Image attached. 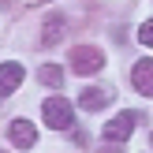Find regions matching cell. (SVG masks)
Masks as SVG:
<instances>
[{
	"mask_svg": "<svg viewBox=\"0 0 153 153\" xmlns=\"http://www.w3.org/2000/svg\"><path fill=\"white\" fill-rule=\"evenodd\" d=\"M41 116H45V123H49L52 131H71L75 127V112H71V105H67L64 97H45Z\"/></svg>",
	"mask_w": 153,
	"mask_h": 153,
	"instance_id": "obj_1",
	"label": "cell"
},
{
	"mask_svg": "<svg viewBox=\"0 0 153 153\" xmlns=\"http://www.w3.org/2000/svg\"><path fill=\"white\" fill-rule=\"evenodd\" d=\"M101 67H105L101 49H94V45H79V49H71V71H79V75H97Z\"/></svg>",
	"mask_w": 153,
	"mask_h": 153,
	"instance_id": "obj_2",
	"label": "cell"
},
{
	"mask_svg": "<svg viewBox=\"0 0 153 153\" xmlns=\"http://www.w3.org/2000/svg\"><path fill=\"white\" fill-rule=\"evenodd\" d=\"M22 79H26V67H22V64H15V60L0 64V101H7V97L19 90Z\"/></svg>",
	"mask_w": 153,
	"mask_h": 153,
	"instance_id": "obj_3",
	"label": "cell"
},
{
	"mask_svg": "<svg viewBox=\"0 0 153 153\" xmlns=\"http://www.w3.org/2000/svg\"><path fill=\"white\" fill-rule=\"evenodd\" d=\"M134 123H138L134 112H120V116H112L108 123H105V142H123V138H131Z\"/></svg>",
	"mask_w": 153,
	"mask_h": 153,
	"instance_id": "obj_4",
	"label": "cell"
},
{
	"mask_svg": "<svg viewBox=\"0 0 153 153\" xmlns=\"http://www.w3.org/2000/svg\"><path fill=\"white\" fill-rule=\"evenodd\" d=\"M131 82H134V90H138L142 97H153V60L149 56L131 67Z\"/></svg>",
	"mask_w": 153,
	"mask_h": 153,
	"instance_id": "obj_5",
	"label": "cell"
},
{
	"mask_svg": "<svg viewBox=\"0 0 153 153\" xmlns=\"http://www.w3.org/2000/svg\"><path fill=\"white\" fill-rule=\"evenodd\" d=\"M7 138H11L19 149H30V146L37 142V131H34V123H30V120H11V127H7Z\"/></svg>",
	"mask_w": 153,
	"mask_h": 153,
	"instance_id": "obj_6",
	"label": "cell"
},
{
	"mask_svg": "<svg viewBox=\"0 0 153 153\" xmlns=\"http://www.w3.org/2000/svg\"><path fill=\"white\" fill-rule=\"evenodd\" d=\"M79 105H82L86 112H101L105 105H108V90H97V86H86V90L79 94Z\"/></svg>",
	"mask_w": 153,
	"mask_h": 153,
	"instance_id": "obj_7",
	"label": "cell"
},
{
	"mask_svg": "<svg viewBox=\"0 0 153 153\" xmlns=\"http://www.w3.org/2000/svg\"><path fill=\"white\" fill-rule=\"evenodd\" d=\"M60 34H64V19H60V15H49V22H45V30H41V45H56Z\"/></svg>",
	"mask_w": 153,
	"mask_h": 153,
	"instance_id": "obj_8",
	"label": "cell"
},
{
	"mask_svg": "<svg viewBox=\"0 0 153 153\" xmlns=\"http://www.w3.org/2000/svg\"><path fill=\"white\" fill-rule=\"evenodd\" d=\"M41 82L52 86V90H60V86H64V71H60L56 64H45V67H41Z\"/></svg>",
	"mask_w": 153,
	"mask_h": 153,
	"instance_id": "obj_9",
	"label": "cell"
},
{
	"mask_svg": "<svg viewBox=\"0 0 153 153\" xmlns=\"http://www.w3.org/2000/svg\"><path fill=\"white\" fill-rule=\"evenodd\" d=\"M138 41L146 45V49H153V22H142L138 26Z\"/></svg>",
	"mask_w": 153,
	"mask_h": 153,
	"instance_id": "obj_10",
	"label": "cell"
},
{
	"mask_svg": "<svg viewBox=\"0 0 153 153\" xmlns=\"http://www.w3.org/2000/svg\"><path fill=\"white\" fill-rule=\"evenodd\" d=\"M105 153H116V149H105Z\"/></svg>",
	"mask_w": 153,
	"mask_h": 153,
	"instance_id": "obj_11",
	"label": "cell"
},
{
	"mask_svg": "<svg viewBox=\"0 0 153 153\" xmlns=\"http://www.w3.org/2000/svg\"><path fill=\"white\" fill-rule=\"evenodd\" d=\"M149 142H153V134H149Z\"/></svg>",
	"mask_w": 153,
	"mask_h": 153,
	"instance_id": "obj_12",
	"label": "cell"
}]
</instances>
